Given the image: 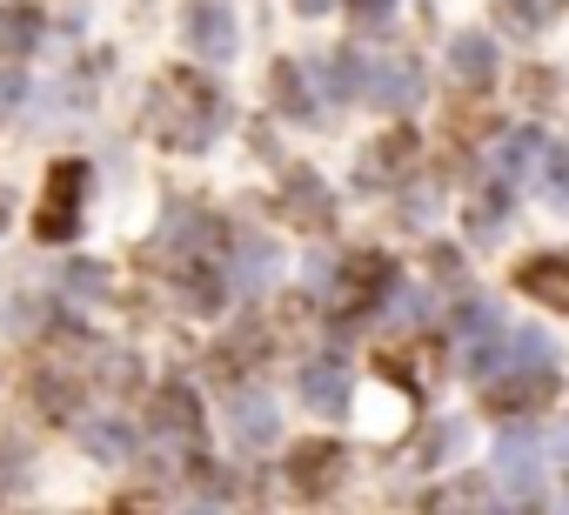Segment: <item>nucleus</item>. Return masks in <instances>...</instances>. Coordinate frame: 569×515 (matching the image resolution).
<instances>
[{
  "label": "nucleus",
  "instance_id": "nucleus-1",
  "mask_svg": "<svg viewBox=\"0 0 569 515\" xmlns=\"http://www.w3.org/2000/svg\"><path fill=\"white\" fill-rule=\"evenodd\" d=\"M154 128H161L168 148H201V141H214L228 128V101L201 74H161V88H154Z\"/></svg>",
  "mask_w": 569,
  "mask_h": 515
},
{
  "label": "nucleus",
  "instance_id": "nucleus-2",
  "mask_svg": "<svg viewBox=\"0 0 569 515\" xmlns=\"http://www.w3.org/2000/svg\"><path fill=\"white\" fill-rule=\"evenodd\" d=\"M362 101H376V108H389V114H402L409 101H422V68H416V54H376V61H362Z\"/></svg>",
  "mask_w": 569,
  "mask_h": 515
},
{
  "label": "nucleus",
  "instance_id": "nucleus-3",
  "mask_svg": "<svg viewBox=\"0 0 569 515\" xmlns=\"http://www.w3.org/2000/svg\"><path fill=\"white\" fill-rule=\"evenodd\" d=\"M336 275H342V322H362L396 282V269L382 262V254H349V269H336Z\"/></svg>",
  "mask_w": 569,
  "mask_h": 515
},
{
  "label": "nucleus",
  "instance_id": "nucleus-4",
  "mask_svg": "<svg viewBox=\"0 0 569 515\" xmlns=\"http://www.w3.org/2000/svg\"><path fill=\"white\" fill-rule=\"evenodd\" d=\"M81 188H88V168L81 161H61L54 181H48V201H41V234L48 241H61V234L81 228Z\"/></svg>",
  "mask_w": 569,
  "mask_h": 515
},
{
  "label": "nucleus",
  "instance_id": "nucleus-5",
  "mask_svg": "<svg viewBox=\"0 0 569 515\" xmlns=\"http://www.w3.org/2000/svg\"><path fill=\"white\" fill-rule=\"evenodd\" d=\"M234 14L221 8V0H194V8H188V48L194 54H208V61H228L234 54Z\"/></svg>",
  "mask_w": 569,
  "mask_h": 515
},
{
  "label": "nucleus",
  "instance_id": "nucleus-6",
  "mask_svg": "<svg viewBox=\"0 0 569 515\" xmlns=\"http://www.w3.org/2000/svg\"><path fill=\"white\" fill-rule=\"evenodd\" d=\"M274 428H281V415H274V402H268L261 388H241V395L228 402V435H234L241 448H268Z\"/></svg>",
  "mask_w": 569,
  "mask_h": 515
},
{
  "label": "nucleus",
  "instance_id": "nucleus-7",
  "mask_svg": "<svg viewBox=\"0 0 569 515\" xmlns=\"http://www.w3.org/2000/svg\"><path fill=\"white\" fill-rule=\"evenodd\" d=\"M302 402H309L316 415H342V408H349V368H342L336 355L309 362V368H302Z\"/></svg>",
  "mask_w": 569,
  "mask_h": 515
},
{
  "label": "nucleus",
  "instance_id": "nucleus-8",
  "mask_svg": "<svg viewBox=\"0 0 569 515\" xmlns=\"http://www.w3.org/2000/svg\"><path fill=\"white\" fill-rule=\"evenodd\" d=\"M281 208H289V221H302V228H329V188L309 174V168H289V181H281Z\"/></svg>",
  "mask_w": 569,
  "mask_h": 515
},
{
  "label": "nucleus",
  "instance_id": "nucleus-9",
  "mask_svg": "<svg viewBox=\"0 0 569 515\" xmlns=\"http://www.w3.org/2000/svg\"><path fill=\"white\" fill-rule=\"evenodd\" d=\"M41 34H48V14L34 8V0H14V8H0V54H34L41 48Z\"/></svg>",
  "mask_w": 569,
  "mask_h": 515
},
{
  "label": "nucleus",
  "instance_id": "nucleus-10",
  "mask_svg": "<svg viewBox=\"0 0 569 515\" xmlns=\"http://www.w3.org/2000/svg\"><path fill=\"white\" fill-rule=\"evenodd\" d=\"M289 475H296L302 495H316V488H329V482L342 475V448H336V442H302V448L289 455Z\"/></svg>",
  "mask_w": 569,
  "mask_h": 515
},
{
  "label": "nucleus",
  "instance_id": "nucleus-11",
  "mask_svg": "<svg viewBox=\"0 0 569 515\" xmlns=\"http://www.w3.org/2000/svg\"><path fill=\"white\" fill-rule=\"evenodd\" d=\"M316 88H322V101H356V94H362V54H356V48L322 54V61H316Z\"/></svg>",
  "mask_w": 569,
  "mask_h": 515
},
{
  "label": "nucleus",
  "instance_id": "nucleus-12",
  "mask_svg": "<svg viewBox=\"0 0 569 515\" xmlns=\"http://www.w3.org/2000/svg\"><path fill=\"white\" fill-rule=\"evenodd\" d=\"M516 282H522L536 302H549V309H562V315H569V262H562V254H542V262H529Z\"/></svg>",
  "mask_w": 569,
  "mask_h": 515
},
{
  "label": "nucleus",
  "instance_id": "nucleus-13",
  "mask_svg": "<svg viewBox=\"0 0 569 515\" xmlns=\"http://www.w3.org/2000/svg\"><path fill=\"white\" fill-rule=\"evenodd\" d=\"M174 289H181V302H188L194 315H214V309H221V289H228V282H221V275H214L208 262H174Z\"/></svg>",
  "mask_w": 569,
  "mask_h": 515
},
{
  "label": "nucleus",
  "instance_id": "nucleus-14",
  "mask_svg": "<svg viewBox=\"0 0 569 515\" xmlns=\"http://www.w3.org/2000/svg\"><path fill=\"white\" fill-rule=\"evenodd\" d=\"M154 428H168V435H194L201 428V402L181 388V382H161V395H154Z\"/></svg>",
  "mask_w": 569,
  "mask_h": 515
},
{
  "label": "nucleus",
  "instance_id": "nucleus-15",
  "mask_svg": "<svg viewBox=\"0 0 569 515\" xmlns=\"http://www.w3.org/2000/svg\"><path fill=\"white\" fill-rule=\"evenodd\" d=\"M81 442H88V455H101V462H128L134 428H128L121 415H94V422H81Z\"/></svg>",
  "mask_w": 569,
  "mask_h": 515
},
{
  "label": "nucleus",
  "instance_id": "nucleus-16",
  "mask_svg": "<svg viewBox=\"0 0 569 515\" xmlns=\"http://www.w3.org/2000/svg\"><path fill=\"white\" fill-rule=\"evenodd\" d=\"M274 275H281L274 241H241V248H234V282H241V289H268Z\"/></svg>",
  "mask_w": 569,
  "mask_h": 515
},
{
  "label": "nucleus",
  "instance_id": "nucleus-17",
  "mask_svg": "<svg viewBox=\"0 0 569 515\" xmlns=\"http://www.w3.org/2000/svg\"><path fill=\"white\" fill-rule=\"evenodd\" d=\"M449 68H456V81H469V88H476V81H489V74H496V48H489L482 34H456V41H449Z\"/></svg>",
  "mask_w": 569,
  "mask_h": 515
},
{
  "label": "nucleus",
  "instance_id": "nucleus-18",
  "mask_svg": "<svg viewBox=\"0 0 569 515\" xmlns=\"http://www.w3.org/2000/svg\"><path fill=\"white\" fill-rule=\"evenodd\" d=\"M549 388H556V382H549V375H536V368H529V375H522V382H496V388H489V395H482V402H489V408H496V415H516V408H536V402H542V395H549Z\"/></svg>",
  "mask_w": 569,
  "mask_h": 515
},
{
  "label": "nucleus",
  "instance_id": "nucleus-19",
  "mask_svg": "<svg viewBox=\"0 0 569 515\" xmlns=\"http://www.w3.org/2000/svg\"><path fill=\"white\" fill-rule=\"evenodd\" d=\"M429 515H482V482L476 475H449L442 488H429Z\"/></svg>",
  "mask_w": 569,
  "mask_h": 515
},
{
  "label": "nucleus",
  "instance_id": "nucleus-20",
  "mask_svg": "<svg viewBox=\"0 0 569 515\" xmlns=\"http://www.w3.org/2000/svg\"><path fill=\"white\" fill-rule=\"evenodd\" d=\"M409 161H416V134H389L382 148H369V161H362V181H396Z\"/></svg>",
  "mask_w": 569,
  "mask_h": 515
},
{
  "label": "nucleus",
  "instance_id": "nucleus-21",
  "mask_svg": "<svg viewBox=\"0 0 569 515\" xmlns=\"http://www.w3.org/2000/svg\"><path fill=\"white\" fill-rule=\"evenodd\" d=\"M61 289L74 302H108V262H68L61 269Z\"/></svg>",
  "mask_w": 569,
  "mask_h": 515
},
{
  "label": "nucleus",
  "instance_id": "nucleus-22",
  "mask_svg": "<svg viewBox=\"0 0 569 515\" xmlns=\"http://www.w3.org/2000/svg\"><path fill=\"white\" fill-rule=\"evenodd\" d=\"M496 468H502V482H509V488H529V482H536L529 435H502V448H496Z\"/></svg>",
  "mask_w": 569,
  "mask_h": 515
},
{
  "label": "nucleus",
  "instance_id": "nucleus-23",
  "mask_svg": "<svg viewBox=\"0 0 569 515\" xmlns=\"http://www.w3.org/2000/svg\"><path fill=\"white\" fill-rule=\"evenodd\" d=\"M34 408L74 422V382H68V375H34Z\"/></svg>",
  "mask_w": 569,
  "mask_h": 515
},
{
  "label": "nucleus",
  "instance_id": "nucleus-24",
  "mask_svg": "<svg viewBox=\"0 0 569 515\" xmlns=\"http://www.w3.org/2000/svg\"><path fill=\"white\" fill-rule=\"evenodd\" d=\"M268 81H274L281 114H296V121L309 114V94H302V68H296V61H274V74H268Z\"/></svg>",
  "mask_w": 569,
  "mask_h": 515
},
{
  "label": "nucleus",
  "instance_id": "nucleus-25",
  "mask_svg": "<svg viewBox=\"0 0 569 515\" xmlns=\"http://www.w3.org/2000/svg\"><path fill=\"white\" fill-rule=\"evenodd\" d=\"M456 329H462L469 342H496V309H489V302H469V309L456 315Z\"/></svg>",
  "mask_w": 569,
  "mask_h": 515
},
{
  "label": "nucleus",
  "instance_id": "nucleus-26",
  "mask_svg": "<svg viewBox=\"0 0 569 515\" xmlns=\"http://www.w3.org/2000/svg\"><path fill=\"white\" fill-rule=\"evenodd\" d=\"M502 21L509 28H536V21H549V0H502Z\"/></svg>",
  "mask_w": 569,
  "mask_h": 515
},
{
  "label": "nucleus",
  "instance_id": "nucleus-27",
  "mask_svg": "<svg viewBox=\"0 0 569 515\" xmlns=\"http://www.w3.org/2000/svg\"><path fill=\"white\" fill-rule=\"evenodd\" d=\"M529 154H536V141H529V134H516V141H502V154H496V168H502V174H516V168H522Z\"/></svg>",
  "mask_w": 569,
  "mask_h": 515
},
{
  "label": "nucleus",
  "instance_id": "nucleus-28",
  "mask_svg": "<svg viewBox=\"0 0 569 515\" xmlns=\"http://www.w3.org/2000/svg\"><path fill=\"white\" fill-rule=\"evenodd\" d=\"M21 468H28V448H21V442H8V448H0V488H14V482H21Z\"/></svg>",
  "mask_w": 569,
  "mask_h": 515
},
{
  "label": "nucleus",
  "instance_id": "nucleus-29",
  "mask_svg": "<svg viewBox=\"0 0 569 515\" xmlns=\"http://www.w3.org/2000/svg\"><path fill=\"white\" fill-rule=\"evenodd\" d=\"M21 101H28V81H21V74L8 68V74H0V114H14Z\"/></svg>",
  "mask_w": 569,
  "mask_h": 515
},
{
  "label": "nucleus",
  "instance_id": "nucleus-30",
  "mask_svg": "<svg viewBox=\"0 0 569 515\" xmlns=\"http://www.w3.org/2000/svg\"><path fill=\"white\" fill-rule=\"evenodd\" d=\"M516 362H529V368L549 362V342H542V335H516Z\"/></svg>",
  "mask_w": 569,
  "mask_h": 515
},
{
  "label": "nucleus",
  "instance_id": "nucleus-31",
  "mask_svg": "<svg viewBox=\"0 0 569 515\" xmlns=\"http://www.w3.org/2000/svg\"><path fill=\"white\" fill-rule=\"evenodd\" d=\"M549 188H556V194H569V148H556V154H549Z\"/></svg>",
  "mask_w": 569,
  "mask_h": 515
},
{
  "label": "nucleus",
  "instance_id": "nucleus-32",
  "mask_svg": "<svg viewBox=\"0 0 569 515\" xmlns=\"http://www.w3.org/2000/svg\"><path fill=\"white\" fill-rule=\"evenodd\" d=\"M429 262H436V275H442V282H456V275H462V254H456V248H436Z\"/></svg>",
  "mask_w": 569,
  "mask_h": 515
},
{
  "label": "nucleus",
  "instance_id": "nucleus-33",
  "mask_svg": "<svg viewBox=\"0 0 569 515\" xmlns=\"http://www.w3.org/2000/svg\"><path fill=\"white\" fill-rule=\"evenodd\" d=\"M349 8H356V21H382V14L396 8V0H349Z\"/></svg>",
  "mask_w": 569,
  "mask_h": 515
},
{
  "label": "nucleus",
  "instance_id": "nucleus-34",
  "mask_svg": "<svg viewBox=\"0 0 569 515\" xmlns=\"http://www.w3.org/2000/svg\"><path fill=\"white\" fill-rule=\"evenodd\" d=\"M101 375H108V382H114V388H128V382H134V362H128V355H114V362H108V368H101Z\"/></svg>",
  "mask_w": 569,
  "mask_h": 515
},
{
  "label": "nucleus",
  "instance_id": "nucleus-35",
  "mask_svg": "<svg viewBox=\"0 0 569 515\" xmlns=\"http://www.w3.org/2000/svg\"><path fill=\"white\" fill-rule=\"evenodd\" d=\"M114 515H154V502H141V495H134V502H121Z\"/></svg>",
  "mask_w": 569,
  "mask_h": 515
},
{
  "label": "nucleus",
  "instance_id": "nucleus-36",
  "mask_svg": "<svg viewBox=\"0 0 569 515\" xmlns=\"http://www.w3.org/2000/svg\"><path fill=\"white\" fill-rule=\"evenodd\" d=\"M296 8H302V14H322V8H336V0H296Z\"/></svg>",
  "mask_w": 569,
  "mask_h": 515
},
{
  "label": "nucleus",
  "instance_id": "nucleus-37",
  "mask_svg": "<svg viewBox=\"0 0 569 515\" xmlns=\"http://www.w3.org/2000/svg\"><path fill=\"white\" fill-rule=\"evenodd\" d=\"M0 221H8V201H0Z\"/></svg>",
  "mask_w": 569,
  "mask_h": 515
},
{
  "label": "nucleus",
  "instance_id": "nucleus-38",
  "mask_svg": "<svg viewBox=\"0 0 569 515\" xmlns=\"http://www.w3.org/2000/svg\"><path fill=\"white\" fill-rule=\"evenodd\" d=\"M194 515H214V508H194Z\"/></svg>",
  "mask_w": 569,
  "mask_h": 515
}]
</instances>
